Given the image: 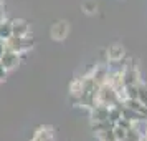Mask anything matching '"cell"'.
I'll list each match as a JSON object with an SVG mask.
<instances>
[{
	"label": "cell",
	"mask_w": 147,
	"mask_h": 141,
	"mask_svg": "<svg viewBox=\"0 0 147 141\" xmlns=\"http://www.w3.org/2000/svg\"><path fill=\"white\" fill-rule=\"evenodd\" d=\"M50 35H51V38L53 40H65L68 35H69V23L65 20H60V22H55L51 28H50Z\"/></svg>",
	"instance_id": "cell-3"
},
{
	"label": "cell",
	"mask_w": 147,
	"mask_h": 141,
	"mask_svg": "<svg viewBox=\"0 0 147 141\" xmlns=\"http://www.w3.org/2000/svg\"><path fill=\"white\" fill-rule=\"evenodd\" d=\"M139 141H147V133H146V134H142V136L139 138Z\"/></svg>",
	"instance_id": "cell-12"
},
{
	"label": "cell",
	"mask_w": 147,
	"mask_h": 141,
	"mask_svg": "<svg viewBox=\"0 0 147 141\" xmlns=\"http://www.w3.org/2000/svg\"><path fill=\"white\" fill-rule=\"evenodd\" d=\"M30 25L25 20H13L12 22V35L15 37H28Z\"/></svg>",
	"instance_id": "cell-5"
},
{
	"label": "cell",
	"mask_w": 147,
	"mask_h": 141,
	"mask_svg": "<svg viewBox=\"0 0 147 141\" xmlns=\"http://www.w3.org/2000/svg\"><path fill=\"white\" fill-rule=\"evenodd\" d=\"M30 141H41V140H40V138H38V136H36V134H35V136H33V138H32V140H30Z\"/></svg>",
	"instance_id": "cell-14"
},
{
	"label": "cell",
	"mask_w": 147,
	"mask_h": 141,
	"mask_svg": "<svg viewBox=\"0 0 147 141\" xmlns=\"http://www.w3.org/2000/svg\"><path fill=\"white\" fill-rule=\"evenodd\" d=\"M7 73H8V72L3 68V65L0 63V83H3V81H5V78H7Z\"/></svg>",
	"instance_id": "cell-10"
},
{
	"label": "cell",
	"mask_w": 147,
	"mask_h": 141,
	"mask_svg": "<svg viewBox=\"0 0 147 141\" xmlns=\"http://www.w3.org/2000/svg\"><path fill=\"white\" fill-rule=\"evenodd\" d=\"M96 3H94V2H84V3H83V10H84V12H86V14H94V12H96Z\"/></svg>",
	"instance_id": "cell-9"
},
{
	"label": "cell",
	"mask_w": 147,
	"mask_h": 141,
	"mask_svg": "<svg viewBox=\"0 0 147 141\" xmlns=\"http://www.w3.org/2000/svg\"><path fill=\"white\" fill-rule=\"evenodd\" d=\"M3 45L7 50H13L18 53H27L32 48L35 47V40L33 38H28V37H8L7 40H3Z\"/></svg>",
	"instance_id": "cell-1"
},
{
	"label": "cell",
	"mask_w": 147,
	"mask_h": 141,
	"mask_svg": "<svg viewBox=\"0 0 147 141\" xmlns=\"http://www.w3.org/2000/svg\"><path fill=\"white\" fill-rule=\"evenodd\" d=\"M35 134H36L41 141H55V134H53V131H51L50 126H40L36 129Z\"/></svg>",
	"instance_id": "cell-7"
},
{
	"label": "cell",
	"mask_w": 147,
	"mask_h": 141,
	"mask_svg": "<svg viewBox=\"0 0 147 141\" xmlns=\"http://www.w3.org/2000/svg\"><path fill=\"white\" fill-rule=\"evenodd\" d=\"M20 61H22V53L13 52V50H7V48H5V52L0 57V63L3 65V68H5L7 72L15 70V68L20 65Z\"/></svg>",
	"instance_id": "cell-2"
},
{
	"label": "cell",
	"mask_w": 147,
	"mask_h": 141,
	"mask_svg": "<svg viewBox=\"0 0 147 141\" xmlns=\"http://www.w3.org/2000/svg\"><path fill=\"white\" fill-rule=\"evenodd\" d=\"M5 20V18H3V12H2V10H0V23H2V22Z\"/></svg>",
	"instance_id": "cell-13"
},
{
	"label": "cell",
	"mask_w": 147,
	"mask_h": 141,
	"mask_svg": "<svg viewBox=\"0 0 147 141\" xmlns=\"http://www.w3.org/2000/svg\"><path fill=\"white\" fill-rule=\"evenodd\" d=\"M124 55H126V52L121 45H113L107 48V60L109 61H121L124 58Z\"/></svg>",
	"instance_id": "cell-6"
},
{
	"label": "cell",
	"mask_w": 147,
	"mask_h": 141,
	"mask_svg": "<svg viewBox=\"0 0 147 141\" xmlns=\"http://www.w3.org/2000/svg\"><path fill=\"white\" fill-rule=\"evenodd\" d=\"M89 116H91L93 123L109 120V106H107V105H101V103H96L93 108H89Z\"/></svg>",
	"instance_id": "cell-4"
},
{
	"label": "cell",
	"mask_w": 147,
	"mask_h": 141,
	"mask_svg": "<svg viewBox=\"0 0 147 141\" xmlns=\"http://www.w3.org/2000/svg\"><path fill=\"white\" fill-rule=\"evenodd\" d=\"M8 37H12V22L3 20L0 23V40H7Z\"/></svg>",
	"instance_id": "cell-8"
},
{
	"label": "cell",
	"mask_w": 147,
	"mask_h": 141,
	"mask_svg": "<svg viewBox=\"0 0 147 141\" xmlns=\"http://www.w3.org/2000/svg\"><path fill=\"white\" fill-rule=\"evenodd\" d=\"M3 52H5V45H3V40H0V57H2Z\"/></svg>",
	"instance_id": "cell-11"
},
{
	"label": "cell",
	"mask_w": 147,
	"mask_h": 141,
	"mask_svg": "<svg viewBox=\"0 0 147 141\" xmlns=\"http://www.w3.org/2000/svg\"><path fill=\"white\" fill-rule=\"evenodd\" d=\"M0 10H2V0H0Z\"/></svg>",
	"instance_id": "cell-15"
}]
</instances>
